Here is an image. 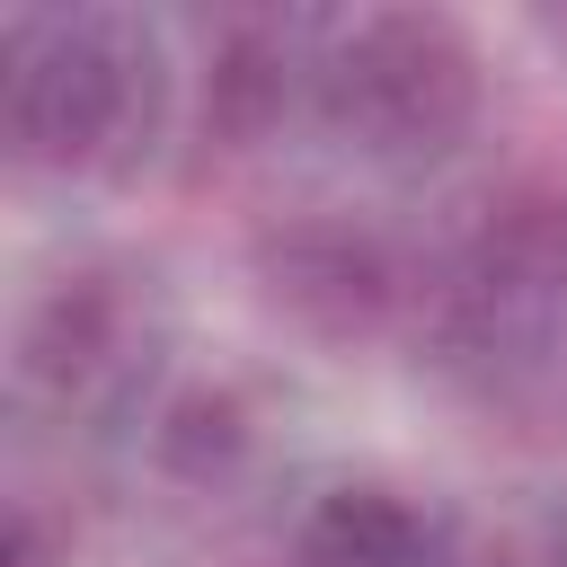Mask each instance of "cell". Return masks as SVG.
Returning a JSON list of instances; mask_svg holds the SVG:
<instances>
[{
    "instance_id": "cell-5",
    "label": "cell",
    "mask_w": 567,
    "mask_h": 567,
    "mask_svg": "<svg viewBox=\"0 0 567 567\" xmlns=\"http://www.w3.org/2000/svg\"><path fill=\"white\" fill-rule=\"evenodd\" d=\"M425 514L390 487H328L301 514V567H416Z\"/></svg>"
},
{
    "instance_id": "cell-6",
    "label": "cell",
    "mask_w": 567,
    "mask_h": 567,
    "mask_svg": "<svg viewBox=\"0 0 567 567\" xmlns=\"http://www.w3.org/2000/svg\"><path fill=\"white\" fill-rule=\"evenodd\" d=\"M292 97V62L266 27H230L213 44V80H204V124L230 133V142H257Z\"/></svg>"
},
{
    "instance_id": "cell-4",
    "label": "cell",
    "mask_w": 567,
    "mask_h": 567,
    "mask_svg": "<svg viewBox=\"0 0 567 567\" xmlns=\"http://www.w3.org/2000/svg\"><path fill=\"white\" fill-rule=\"evenodd\" d=\"M106 354H115V292L97 284V275H62L35 310H27V328H18V363H27V381L35 390H89L97 372H106Z\"/></svg>"
},
{
    "instance_id": "cell-1",
    "label": "cell",
    "mask_w": 567,
    "mask_h": 567,
    "mask_svg": "<svg viewBox=\"0 0 567 567\" xmlns=\"http://www.w3.org/2000/svg\"><path fill=\"white\" fill-rule=\"evenodd\" d=\"M319 89H328V124L354 133L363 151H443L478 106V53L461 44L452 18L381 9L337 35Z\"/></svg>"
},
{
    "instance_id": "cell-2",
    "label": "cell",
    "mask_w": 567,
    "mask_h": 567,
    "mask_svg": "<svg viewBox=\"0 0 567 567\" xmlns=\"http://www.w3.org/2000/svg\"><path fill=\"white\" fill-rule=\"evenodd\" d=\"M133 115V53L106 27H53L9 62V142L35 168H89Z\"/></svg>"
},
{
    "instance_id": "cell-3",
    "label": "cell",
    "mask_w": 567,
    "mask_h": 567,
    "mask_svg": "<svg viewBox=\"0 0 567 567\" xmlns=\"http://www.w3.org/2000/svg\"><path fill=\"white\" fill-rule=\"evenodd\" d=\"M257 284L284 319L319 328V337H363L390 319L399 275L381 257V239L346 230V221H284L257 239Z\"/></svg>"
},
{
    "instance_id": "cell-7",
    "label": "cell",
    "mask_w": 567,
    "mask_h": 567,
    "mask_svg": "<svg viewBox=\"0 0 567 567\" xmlns=\"http://www.w3.org/2000/svg\"><path fill=\"white\" fill-rule=\"evenodd\" d=\"M248 452V408L230 399V390H186L168 416H159V461L177 470V478H213V470H230Z\"/></svg>"
}]
</instances>
